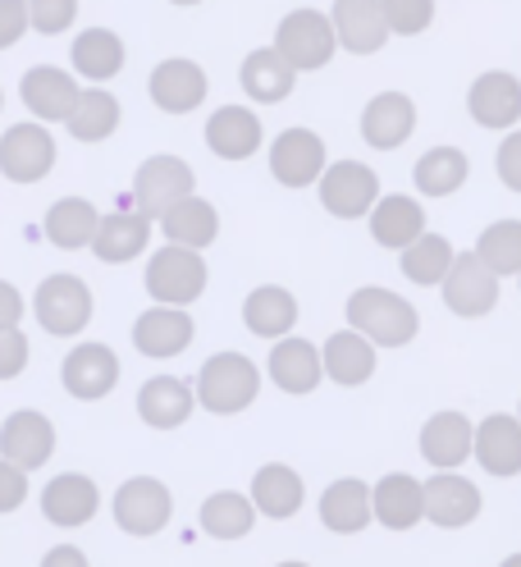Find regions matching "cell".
Masks as SVG:
<instances>
[{
  "label": "cell",
  "instance_id": "816d5d0a",
  "mask_svg": "<svg viewBox=\"0 0 521 567\" xmlns=\"http://www.w3.org/2000/svg\"><path fill=\"white\" fill-rule=\"evenodd\" d=\"M503 567H521V554H512V558H503Z\"/></svg>",
  "mask_w": 521,
  "mask_h": 567
},
{
  "label": "cell",
  "instance_id": "7dc6e473",
  "mask_svg": "<svg viewBox=\"0 0 521 567\" xmlns=\"http://www.w3.org/2000/svg\"><path fill=\"white\" fill-rule=\"evenodd\" d=\"M28 499V476L0 457V513H14Z\"/></svg>",
  "mask_w": 521,
  "mask_h": 567
},
{
  "label": "cell",
  "instance_id": "60d3db41",
  "mask_svg": "<svg viewBox=\"0 0 521 567\" xmlns=\"http://www.w3.org/2000/svg\"><path fill=\"white\" fill-rule=\"evenodd\" d=\"M448 270H454V247H448V238H439V234L416 238L403 252V275L411 284H444Z\"/></svg>",
  "mask_w": 521,
  "mask_h": 567
},
{
  "label": "cell",
  "instance_id": "7bdbcfd3",
  "mask_svg": "<svg viewBox=\"0 0 521 567\" xmlns=\"http://www.w3.org/2000/svg\"><path fill=\"white\" fill-rule=\"evenodd\" d=\"M430 19H435V6L430 0H385V23H389V32H426L430 28Z\"/></svg>",
  "mask_w": 521,
  "mask_h": 567
},
{
  "label": "cell",
  "instance_id": "f1b7e54d",
  "mask_svg": "<svg viewBox=\"0 0 521 567\" xmlns=\"http://www.w3.org/2000/svg\"><path fill=\"white\" fill-rule=\"evenodd\" d=\"M325 375L321 362V348L306 343V339H280L270 352V380L284 389V394H311Z\"/></svg>",
  "mask_w": 521,
  "mask_h": 567
},
{
  "label": "cell",
  "instance_id": "f5cc1de1",
  "mask_svg": "<svg viewBox=\"0 0 521 567\" xmlns=\"http://www.w3.org/2000/svg\"><path fill=\"white\" fill-rule=\"evenodd\" d=\"M280 567H306V563H280Z\"/></svg>",
  "mask_w": 521,
  "mask_h": 567
},
{
  "label": "cell",
  "instance_id": "4316f807",
  "mask_svg": "<svg viewBox=\"0 0 521 567\" xmlns=\"http://www.w3.org/2000/svg\"><path fill=\"white\" fill-rule=\"evenodd\" d=\"M371 504H375L379 526L411 530L416 522L426 517V485L416 481V476H407V472H394V476H385V481L371 489Z\"/></svg>",
  "mask_w": 521,
  "mask_h": 567
},
{
  "label": "cell",
  "instance_id": "d6986e66",
  "mask_svg": "<svg viewBox=\"0 0 521 567\" xmlns=\"http://www.w3.org/2000/svg\"><path fill=\"white\" fill-rule=\"evenodd\" d=\"M416 128V105L411 96L403 92H379L366 101V111H362V137L371 142L375 152H394L403 147V142L411 137Z\"/></svg>",
  "mask_w": 521,
  "mask_h": 567
},
{
  "label": "cell",
  "instance_id": "11a10c76",
  "mask_svg": "<svg viewBox=\"0 0 521 567\" xmlns=\"http://www.w3.org/2000/svg\"><path fill=\"white\" fill-rule=\"evenodd\" d=\"M517 421H521V416H517Z\"/></svg>",
  "mask_w": 521,
  "mask_h": 567
},
{
  "label": "cell",
  "instance_id": "7c38bea8",
  "mask_svg": "<svg viewBox=\"0 0 521 567\" xmlns=\"http://www.w3.org/2000/svg\"><path fill=\"white\" fill-rule=\"evenodd\" d=\"M51 453H55V425L42 412L23 408V412H14L6 425H0V457H6L10 467H19L23 476L46 467Z\"/></svg>",
  "mask_w": 521,
  "mask_h": 567
},
{
  "label": "cell",
  "instance_id": "f546056e",
  "mask_svg": "<svg viewBox=\"0 0 521 567\" xmlns=\"http://www.w3.org/2000/svg\"><path fill=\"white\" fill-rule=\"evenodd\" d=\"M371 517H375L371 485L357 476H343L321 494V522L330 530H338V536H357V530H366Z\"/></svg>",
  "mask_w": 521,
  "mask_h": 567
},
{
  "label": "cell",
  "instance_id": "b9f144b4",
  "mask_svg": "<svg viewBox=\"0 0 521 567\" xmlns=\"http://www.w3.org/2000/svg\"><path fill=\"white\" fill-rule=\"evenodd\" d=\"M476 257L490 266V275H521V220H499L484 229Z\"/></svg>",
  "mask_w": 521,
  "mask_h": 567
},
{
  "label": "cell",
  "instance_id": "ba28073f",
  "mask_svg": "<svg viewBox=\"0 0 521 567\" xmlns=\"http://www.w3.org/2000/svg\"><path fill=\"white\" fill-rule=\"evenodd\" d=\"M439 289H444V307L454 316H467V321L490 316L499 307V275H490V266H484L476 252H458L454 270H448V279Z\"/></svg>",
  "mask_w": 521,
  "mask_h": 567
},
{
  "label": "cell",
  "instance_id": "52a82bcc",
  "mask_svg": "<svg viewBox=\"0 0 521 567\" xmlns=\"http://www.w3.org/2000/svg\"><path fill=\"white\" fill-rule=\"evenodd\" d=\"M174 517V499H169V485L156 481V476H133L115 489V522L128 536L147 540V536H160Z\"/></svg>",
  "mask_w": 521,
  "mask_h": 567
},
{
  "label": "cell",
  "instance_id": "e0dca14e",
  "mask_svg": "<svg viewBox=\"0 0 521 567\" xmlns=\"http://www.w3.org/2000/svg\"><path fill=\"white\" fill-rule=\"evenodd\" d=\"M23 105L38 120H46V124H55V120H64L69 124V115H74V105H79V83L64 74V69H55V64H38V69H28L23 74Z\"/></svg>",
  "mask_w": 521,
  "mask_h": 567
},
{
  "label": "cell",
  "instance_id": "484cf974",
  "mask_svg": "<svg viewBox=\"0 0 521 567\" xmlns=\"http://www.w3.org/2000/svg\"><path fill=\"white\" fill-rule=\"evenodd\" d=\"M147 243H152V220L137 216V210H115V216H101L92 252L101 266H124L133 257H143Z\"/></svg>",
  "mask_w": 521,
  "mask_h": 567
},
{
  "label": "cell",
  "instance_id": "74e56055",
  "mask_svg": "<svg viewBox=\"0 0 521 567\" xmlns=\"http://www.w3.org/2000/svg\"><path fill=\"white\" fill-rule=\"evenodd\" d=\"M467 174H471V161H467V152H458V147H430L421 161L411 165L416 193H426V197L458 193V188L467 184Z\"/></svg>",
  "mask_w": 521,
  "mask_h": 567
},
{
  "label": "cell",
  "instance_id": "7402d4cb",
  "mask_svg": "<svg viewBox=\"0 0 521 567\" xmlns=\"http://www.w3.org/2000/svg\"><path fill=\"white\" fill-rule=\"evenodd\" d=\"M192 316L174 311V307H152L133 321V348L143 358H179V352L192 343Z\"/></svg>",
  "mask_w": 521,
  "mask_h": 567
},
{
  "label": "cell",
  "instance_id": "5b68a950",
  "mask_svg": "<svg viewBox=\"0 0 521 567\" xmlns=\"http://www.w3.org/2000/svg\"><path fill=\"white\" fill-rule=\"evenodd\" d=\"M334 23L330 14L321 10H293L280 19V28H274V51H280V60L293 69H325L334 60Z\"/></svg>",
  "mask_w": 521,
  "mask_h": 567
},
{
  "label": "cell",
  "instance_id": "bcb514c9",
  "mask_svg": "<svg viewBox=\"0 0 521 567\" xmlns=\"http://www.w3.org/2000/svg\"><path fill=\"white\" fill-rule=\"evenodd\" d=\"M28 6L23 0H0V51H10L23 32H28Z\"/></svg>",
  "mask_w": 521,
  "mask_h": 567
},
{
  "label": "cell",
  "instance_id": "6da1fadb",
  "mask_svg": "<svg viewBox=\"0 0 521 567\" xmlns=\"http://www.w3.org/2000/svg\"><path fill=\"white\" fill-rule=\"evenodd\" d=\"M347 326H353L371 348H403L421 330L416 307L389 289H357L347 298Z\"/></svg>",
  "mask_w": 521,
  "mask_h": 567
},
{
  "label": "cell",
  "instance_id": "f907efd6",
  "mask_svg": "<svg viewBox=\"0 0 521 567\" xmlns=\"http://www.w3.org/2000/svg\"><path fill=\"white\" fill-rule=\"evenodd\" d=\"M42 567H87V554H83L79 545H55V549L42 558Z\"/></svg>",
  "mask_w": 521,
  "mask_h": 567
},
{
  "label": "cell",
  "instance_id": "836d02e7",
  "mask_svg": "<svg viewBox=\"0 0 521 567\" xmlns=\"http://www.w3.org/2000/svg\"><path fill=\"white\" fill-rule=\"evenodd\" d=\"M46 238L64 252H79V247H92L96 229H101V216L87 197H60L51 210H46Z\"/></svg>",
  "mask_w": 521,
  "mask_h": 567
},
{
  "label": "cell",
  "instance_id": "277c9868",
  "mask_svg": "<svg viewBox=\"0 0 521 567\" xmlns=\"http://www.w3.org/2000/svg\"><path fill=\"white\" fill-rule=\"evenodd\" d=\"M32 311H38V326L55 339L83 334L92 321V289L79 275H46L32 293Z\"/></svg>",
  "mask_w": 521,
  "mask_h": 567
},
{
  "label": "cell",
  "instance_id": "8d00e7d4",
  "mask_svg": "<svg viewBox=\"0 0 521 567\" xmlns=\"http://www.w3.org/2000/svg\"><path fill=\"white\" fill-rule=\"evenodd\" d=\"M69 60H74V69L83 79L106 83V79H115L124 69V42H119V32H111V28H87V32H79V38H74Z\"/></svg>",
  "mask_w": 521,
  "mask_h": 567
},
{
  "label": "cell",
  "instance_id": "c3c4849f",
  "mask_svg": "<svg viewBox=\"0 0 521 567\" xmlns=\"http://www.w3.org/2000/svg\"><path fill=\"white\" fill-rule=\"evenodd\" d=\"M499 179H503L512 193H521V128L508 133L503 147H499Z\"/></svg>",
  "mask_w": 521,
  "mask_h": 567
},
{
  "label": "cell",
  "instance_id": "ee69618b",
  "mask_svg": "<svg viewBox=\"0 0 521 567\" xmlns=\"http://www.w3.org/2000/svg\"><path fill=\"white\" fill-rule=\"evenodd\" d=\"M28 19H32V28H38V32H64L69 23L79 19V6H74V0H32Z\"/></svg>",
  "mask_w": 521,
  "mask_h": 567
},
{
  "label": "cell",
  "instance_id": "7a4b0ae2",
  "mask_svg": "<svg viewBox=\"0 0 521 567\" xmlns=\"http://www.w3.org/2000/svg\"><path fill=\"white\" fill-rule=\"evenodd\" d=\"M197 403L216 416H233L242 408H252L257 394H261V371L252 367V358L242 352H216L206 358L201 371H197Z\"/></svg>",
  "mask_w": 521,
  "mask_h": 567
},
{
  "label": "cell",
  "instance_id": "d4e9b609",
  "mask_svg": "<svg viewBox=\"0 0 521 567\" xmlns=\"http://www.w3.org/2000/svg\"><path fill=\"white\" fill-rule=\"evenodd\" d=\"M476 463L490 476H517L521 472V421L517 416H484L476 425Z\"/></svg>",
  "mask_w": 521,
  "mask_h": 567
},
{
  "label": "cell",
  "instance_id": "4dcf8cb0",
  "mask_svg": "<svg viewBox=\"0 0 521 567\" xmlns=\"http://www.w3.org/2000/svg\"><path fill=\"white\" fill-rule=\"evenodd\" d=\"M160 234L169 238V247H188V252H201V247H211L216 234H220V210L201 197H188L169 210L160 220Z\"/></svg>",
  "mask_w": 521,
  "mask_h": 567
},
{
  "label": "cell",
  "instance_id": "4fadbf2b",
  "mask_svg": "<svg viewBox=\"0 0 521 567\" xmlns=\"http://www.w3.org/2000/svg\"><path fill=\"white\" fill-rule=\"evenodd\" d=\"M60 380H64L69 394L83 399V403L106 399L111 389L119 384V358H115V348L111 343H83V348H74L64 358V367H60Z\"/></svg>",
  "mask_w": 521,
  "mask_h": 567
},
{
  "label": "cell",
  "instance_id": "681fc988",
  "mask_svg": "<svg viewBox=\"0 0 521 567\" xmlns=\"http://www.w3.org/2000/svg\"><path fill=\"white\" fill-rule=\"evenodd\" d=\"M19 316H23V293L0 279V330H19Z\"/></svg>",
  "mask_w": 521,
  "mask_h": 567
},
{
  "label": "cell",
  "instance_id": "1f68e13d",
  "mask_svg": "<svg viewBox=\"0 0 521 567\" xmlns=\"http://www.w3.org/2000/svg\"><path fill=\"white\" fill-rule=\"evenodd\" d=\"M321 362H325V375L343 389H353V384H366L375 375V348L357 334V330H338L325 339V352H321Z\"/></svg>",
  "mask_w": 521,
  "mask_h": 567
},
{
  "label": "cell",
  "instance_id": "9c48e42d",
  "mask_svg": "<svg viewBox=\"0 0 521 567\" xmlns=\"http://www.w3.org/2000/svg\"><path fill=\"white\" fill-rule=\"evenodd\" d=\"M55 165V137L42 124H14L0 137V174L10 184H42Z\"/></svg>",
  "mask_w": 521,
  "mask_h": 567
},
{
  "label": "cell",
  "instance_id": "db71d44e",
  "mask_svg": "<svg viewBox=\"0 0 521 567\" xmlns=\"http://www.w3.org/2000/svg\"><path fill=\"white\" fill-rule=\"evenodd\" d=\"M0 105H6V96H0Z\"/></svg>",
  "mask_w": 521,
  "mask_h": 567
},
{
  "label": "cell",
  "instance_id": "d590c367",
  "mask_svg": "<svg viewBox=\"0 0 521 567\" xmlns=\"http://www.w3.org/2000/svg\"><path fill=\"white\" fill-rule=\"evenodd\" d=\"M252 508L284 522L302 508V476L284 463H265L257 476H252Z\"/></svg>",
  "mask_w": 521,
  "mask_h": 567
},
{
  "label": "cell",
  "instance_id": "603a6c76",
  "mask_svg": "<svg viewBox=\"0 0 521 567\" xmlns=\"http://www.w3.org/2000/svg\"><path fill=\"white\" fill-rule=\"evenodd\" d=\"M426 517L444 530H454V526H467L480 517V489L458 476V472H439L426 481Z\"/></svg>",
  "mask_w": 521,
  "mask_h": 567
},
{
  "label": "cell",
  "instance_id": "9a60e30c",
  "mask_svg": "<svg viewBox=\"0 0 521 567\" xmlns=\"http://www.w3.org/2000/svg\"><path fill=\"white\" fill-rule=\"evenodd\" d=\"M330 23H334V38L343 42V51H353V55H375L389 42L385 6H375V0H338L330 10Z\"/></svg>",
  "mask_w": 521,
  "mask_h": 567
},
{
  "label": "cell",
  "instance_id": "d6a6232c",
  "mask_svg": "<svg viewBox=\"0 0 521 567\" xmlns=\"http://www.w3.org/2000/svg\"><path fill=\"white\" fill-rule=\"evenodd\" d=\"M242 326L261 339H284L298 326V298L289 289H274V284L252 289L248 302H242Z\"/></svg>",
  "mask_w": 521,
  "mask_h": 567
},
{
  "label": "cell",
  "instance_id": "8992f818",
  "mask_svg": "<svg viewBox=\"0 0 521 567\" xmlns=\"http://www.w3.org/2000/svg\"><path fill=\"white\" fill-rule=\"evenodd\" d=\"M147 293L160 307H174V311H184L188 302H197L206 293L201 252H188V247H160V252L147 261Z\"/></svg>",
  "mask_w": 521,
  "mask_h": 567
},
{
  "label": "cell",
  "instance_id": "ab89813d",
  "mask_svg": "<svg viewBox=\"0 0 521 567\" xmlns=\"http://www.w3.org/2000/svg\"><path fill=\"white\" fill-rule=\"evenodd\" d=\"M115 128H119V101L111 92H101V87L83 92L74 115H69V133H74L79 142H106Z\"/></svg>",
  "mask_w": 521,
  "mask_h": 567
},
{
  "label": "cell",
  "instance_id": "f6af8a7d",
  "mask_svg": "<svg viewBox=\"0 0 521 567\" xmlns=\"http://www.w3.org/2000/svg\"><path fill=\"white\" fill-rule=\"evenodd\" d=\"M28 371V339L19 330H0V380H14Z\"/></svg>",
  "mask_w": 521,
  "mask_h": 567
},
{
  "label": "cell",
  "instance_id": "30bf717a",
  "mask_svg": "<svg viewBox=\"0 0 521 567\" xmlns=\"http://www.w3.org/2000/svg\"><path fill=\"white\" fill-rule=\"evenodd\" d=\"M375 202H379V179H375L371 165L338 161V165L325 169V179H321V206L330 210V216L357 220V216H366V210H375Z\"/></svg>",
  "mask_w": 521,
  "mask_h": 567
},
{
  "label": "cell",
  "instance_id": "f35d334b",
  "mask_svg": "<svg viewBox=\"0 0 521 567\" xmlns=\"http://www.w3.org/2000/svg\"><path fill=\"white\" fill-rule=\"evenodd\" d=\"M201 530L206 536H216V540H242L252 530V522H257V508H252V499H242L238 489H220V494H211V499L201 504Z\"/></svg>",
  "mask_w": 521,
  "mask_h": 567
},
{
  "label": "cell",
  "instance_id": "ffe728a7",
  "mask_svg": "<svg viewBox=\"0 0 521 567\" xmlns=\"http://www.w3.org/2000/svg\"><path fill=\"white\" fill-rule=\"evenodd\" d=\"M476 449V425L462 412H435L421 425V457L439 472H454Z\"/></svg>",
  "mask_w": 521,
  "mask_h": 567
},
{
  "label": "cell",
  "instance_id": "83f0119b",
  "mask_svg": "<svg viewBox=\"0 0 521 567\" xmlns=\"http://www.w3.org/2000/svg\"><path fill=\"white\" fill-rule=\"evenodd\" d=\"M371 238L379 247H398V252H407V247L416 238H426V206H416V197H379L375 210H371Z\"/></svg>",
  "mask_w": 521,
  "mask_h": 567
},
{
  "label": "cell",
  "instance_id": "3957f363",
  "mask_svg": "<svg viewBox=\"0 0 521 567\" xmlns=\"http://www.w3.org/2000/svg\"><path fill=\"white\" fill-rule=\"evenodd\" d=\"M197 188V174L179 156H147L133 174V197H137V216L165 220L174 206L188 202Z\"/></svg>",
  "mask_w": 521,
  "mask_h": 567
},
{
  "label": "cell",
  "instance_id": "8fae6325",
  "mask_svg": "<svg viewBox=\"0 0 521 567\" xmlns=\"http://www.w3.org/2000/svg\"><path fill=\"white\" fill-rule=\"evenodd\" d=\"M325 169L330 165H325L321 133H311V128H284L280 137H274V147H270V174L284 188L316 184V179H325Z\"/></svg>",
  "mask_w": 521,
  "mask_h": 567
},
{
  "label": "cell",
  "instance_id": "e575fe53",
  "mask_svg": "<svg viewBox=\"0 0 521 567\" xmlns=\"http://www.w3.org/2000/svg\"><path fill=\"white\" fill-rule=\"evenodd\" d=\"M238 79H242V92H248L252 101H261V105H274V101L293 96V83H298V74L280 60V51H274V47L252 51L248 60H242Z\"/></svg>",
  "mask_w": 521,
  "mask_h": 567
},
{
  "label": "cell",
  "instance_id": "5bb4252c",
  "mask_svg": "<svg viewBox=\"0 0 521 567\" xmlns=\"http://www.w3.org/2000/svg\"><path fill=\"white\" fill-rule=\"evenodd\" d=\"M147 92H152V101L160 105L165 115H188L206 101V69L197 60H184V55L160 60L152 69Z\"/></svg>",
  "mask_w": 521,
  "mask_h": 567
},
{
  "label": "cell",
  "instance_id": "44dd1931",
  "mask_svg": "<svg viewBox=\"0 0 521 567\" xmlns=\"http://www.w3.org/2000/svg\"><path fill=\"white\" fill-rule=\"evenodd\" d=\"M471 120L480 128H517L521 120V83L512 74H503V69H490V74H480L471 83Z\"/></svg>",
  "mask_w": 521,
  "mask_h": 567
},
{
  "label": "cell",
  "instance_id": "cb8c5ba5",
  "mask_svg": "<svg viewBox=\"0 0 521 567\" xmlns=\"http://www.w3.org/2000/svg\"><path fill=\"white\" fill-rule=\"evenodd\" d=\"M206 147L220 161H248L261 147V120L248 105H220V111L206 120Z\"/></svg>",
  "mask_w": 521,
  "mask_h": 567
},
{
  "label": "cell",
  "instance_id": "2e32d148",
  "mask_svg": "<svg viewBox=\"0 0 521 567\" xmlns=\"http://www.w3.org/2000/svg\"><path fill=\"white\" fill-rule=\"evenodd\" d=\"M101 508V489L92 476H79V472H64L55 476L46 489H42V513L51 526H64V530H74V526H87Z\"/></svg>",
  "mask_w": 521,
  "mask_h": 567
},
{
  "label": "cell",
  "instance_id": "ac0fdd59",
  "mask_svg": "<svg viewBox=\"0 0 521 567\" xmlns=\"http://www.w3.org/2000/svg\"><path fill=\"white\" fill-rule=\"evenodd\" d=\"M197 389L179 375H152L143 389H137V416H143L152 431H174L192 416Z\"/></svg>",
  "mask_w": 521,
  "mask_h": 567
}]
</instances>
